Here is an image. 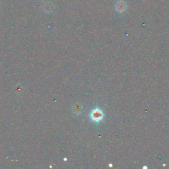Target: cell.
I'll use <instances>...</instances> for the list:
<instances>
[{
    "instance_id": "7a4b0ae2",
    "label": "cell",
    "mask_w": 169,
    "mask_h": 169,
    "mask_svg": "<svg viewBox=\"0 0 169 169\" xmlns=\"http://www.w3.org/2000/svg\"><path fill=\"white\" fill-rule=\"evenodd\" d=\"M125 4L124 2H118L116 5V9L119 11H123L125 9Z\"/></svg>"
},
{
    "instance_id": "6da1fadb",
    "label": "cell",
    "mask_w": 169,
    "mask_h": 169,
    "mask_svg": "<svg viewBox=\"0 0 169 169\" xmlns=\"http://www.w3.org/2000/svg\"><path fill=\"white\" fill-rule=\"evenodd\" d=\"M91 116L92 120H93L94 121H96V122H99V121L101 120L102 119L103 114H102L101 111L98 110V109H96V110H95L93 111Z\"/></svg>"
}]
</instances>
